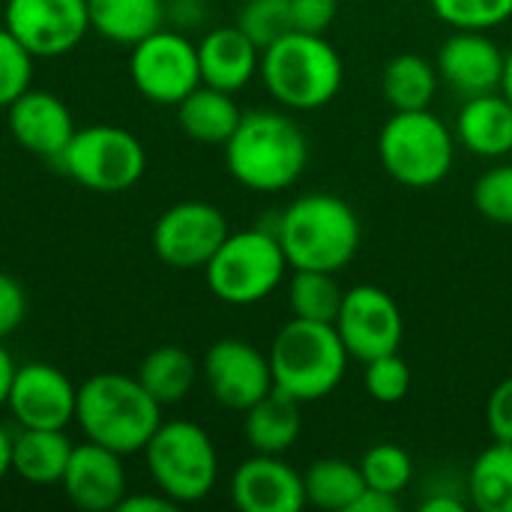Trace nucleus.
Segmentation results:
<instances>
[{
	"label": "nucleus",
	"instance_id": "nucleus-7",
	"mask_svg": "<svg viewBox=\"0 0 512 512\" xmlns=\"http://www.w3.org/2000/svg\"><path fill=\"white\" fill-rule=\"evenodd\" d=\"M291 270L273 228H246L228 234L207 261L204 276L213 297L228 306H255L267 300Z\"/></svg>",
	"mask_w": 512,
	"mask_h": 512
},
{
	"label": "nucleus",
	"instance_id": "nucleus-44",
	"mask_svg": "<svg viewBox=\"0 0 512 512\" xmlns=\"http://www.w3.org/2000/svg\"><path fill=\"white\" fill-rule=\"evenodd\" d=\"M12 375H15V363H12L9 351L0 345V408H6V396H9Z\"/></svg>",
	"mask_w": 512,
	"mask_h": 512
},
{
	"label": "nucleus",
	"instance_id": "nucleus-10",
	"mask_svg": "<svg viewBox=\"0 0 512 512\" xmlns=\"http://www.w3.org/2000/svg\"><path fill=\"white\" fill-rule=\"evenodd\" d=\"M129 78L144 99L156 105H177L201 84L198 45L174 27H159L132 45Z\"/></svg>",
	"mask_w": 512,
	"mask_h": 512
},
{
	"label": "nucleus",
	"instance_id": "nucleus-21",
	"mask_svg": "<svg viewBox=\"0 0 512 512\" xmlns=\"http://www.w3.org/2000/svg\"><path fill=\"white\" fill-rule=\"evenodd\" d=\"M453 132L456 141L480 159L507 156L512 153V102L501 90L462 99Z\"/></svg>",
	"mask_w": 512,
	"mask_h": 512
},
{
	"label": "nucleus",
	"instance_id": "nucleus-17",
	"mask_svg": "<svg viewBox=\"0 0 512 512\" xmlns=\"http://www.w3.org/2000/svg\"><path fill=\"white\" fill-rule=\"evenodd\" d=\"M123 456L102 444H78L72 447L69 465L63 471V492L72 507L81 512H111L129 495Z\"/></svg>",
	"mask_w": 512,
	"mask_h": 512
},
{
	"label": "nucleus",
	"instance_id": "nucleus-8",
	"mask_svg": "<svg viewBox=\"0 0 512 512\" xmlns=\"http://www.w3.org/2000/svg\"><path fill=\"white\" fill-rule=\"evenodd\" d=\"M144 459L156 492L168 495L177 507L204 501L219 477V456L210 435L189 420L159 423L144 447Z\"/></svg>",
	"mask_w": 512,
	"mask_h": 512
},
{
	"label": "nucleus",
	"instance_id": "nucleus-13",
	"mask_svg": "<svg viewBox=\"0 0 512 512\" xmlns=\"http://www.w3.org/2000/svg\"><path fill=\"white\" fill-rule=\"evenodd\" d=\"M3 27L33 57H60L90 30L87 0H6Z\"/></svg>",
	"mask_w": 512,
	"mask_h": 512
},
{
	"label": "nucleus",
	"instance_id": "nucleus-15",
	"mask_svg": "<svg viewBox=\"0 0 512 512\" xmlns=\"http://www.w3.org/2000/svg\"><path fill=\"white\" fill-rule=\"evenodd\" d=\"M78 387L51 363L15 366L6 408L21 429H66L75 420Z\"/></svg>",
	"mask_w": 512,
	"mask_h": 512
},
{
	"label": "nucleus",
	"instance_id": "nucleus-9",
	"mask_svg": "<svg viewBox=\"0 0 512 512\" xmlns=\"http://www.w3.org/2000/svg\"><path fill=\"white\" fill-rule=\"evenodd\" d=\"M60 171L93 192H126L147 168L144 144L120 126L96 123L75 129L57 159Z\"/></svg>",
	"mask_w": 512,
	"mask_h": 512
},
{
	"label": "nucleus",
	"instance_id": "nucleus-11",
	"mask_svg": "<svg viewBox=\"0 0 512 512\" xmlns=\"http://www.w3.org/2000/svg\"><path fill=\"white\" fill-rule=\"evenodd\" d=\"M342 345L360 363L381 354H393L405 336V318L390 291L378 285H354L345 291L339 315L333 321Z\"/></svg>",
	"mask_w": 512,
	"mask_h": 512
},
{
	"label": "nucleus",
	"instance_id": "nucleus-1",
	"mask_svg": "<svg viewBox=\"0 0 512 512\" xmlns=\"http://www.w3.org/2000/svg\"><path fill=\"white\" fill-rule=\"evenodd\" d=\"M225 165L249 192H285L309 165V141L288 114L249 111L225 141Z\"/></svg>",
	"mask_w": 512,
	"mask_h": 512
},
{
	"label": "nucleus",
	"instance_id": "nucleus-38",
	"mask_svg": "<svg viewBox=\"0 0 512 512\" xmlns=\"http://www.w3.org/2000/svg\"><path fill=\"white\" fill-rule=\"evenodd\" d=\"M486 426L495 441L512 444V375L504 378L486 402Z\"/></svg>",
	"mask_w": 512,
	"mask_h": 512
},
{
	"label": "nucleus",
	"instance_id": "nucleus-37",
	"mask_svg": "<svg viewBox=\"0 0 512 512\" xmlns=\"http://www.w3.org/2000/svg\"><path fill=\"white\" fill-rule=\"evenodd\" d=\"M288 18L294 30L303 33H324L339 12V0H285Z\"/></svg>",
	"mask_w": 512,
	"mask_h": 512
},
{
	"label": "nucleus",
	"instance_id": "nucleus-6",
	"mask_svg": "<svg viewBox=\"0 0 512 512\" xmlns=\"http://www.w3.org/2000/svg\"><path fill=\"white\" fill-rule=\"evenodd\" d=\"M456 144V132L432 108L393 111L378 132V159L393 183L432 189L450 177Z\"/></svg>",
	"mask_w": 512,
	"mask_h": 512
},
{
	"label": "nucleus",
	"instance_id": "nucleus-35",
	"mask_svg": "<svg viewBox=\"0 0 512 512\" xmlns=\"http://www.w3.org/2000/svg\"><path fill=\"white\" fill-rule=\"evenodd\" d=\"M474 207L495 225H512V162L492 165L477 177Z\"/></svg>",
	"mask_w": 512,
	"mask_h": 512
},
{
	"label": "nucleus",
	"instance_id": "nucleus-19",
	"mask_svg": "<svg viewBox=\"0 0 512 512\" xmlns=\"http://www.w3.org/2000/svg\"><path fill=\"white\" fill-rule=\"evenodd\" d=\"M6 126L12 138L33 156L57 162L75 135L72 114L66 102L45 90H24L6 108Z\"/></svg>",
	"mask_w": 512,
	"mask_h": 512
},
{
	"label": "nucleus",
	"instance_id": "nucleus-4",
	"mask_svg": "<svg viewBox=\"0 0 512 512\" xmlns=\"http://www.w3.org/2000/svg\"><path fill=\"white\" fill-rule=\"evenodd\" d=\"M267 93L288 111H318L345 84V63L324 33L288 30L261 51L258 69Z\"/></svg>",
	"mask_w": 512,
	"mask_h": 512
},
{
	"label": "nucleus",
	"instance_id": "nucleus-29",
	"mask_svg": "<svg viewBox=\"0 0 512 512\" xmlns=\"http://www.w3.org/2000/svg\"><path fill=\"white\" fill-rule=\"evenodd\" d=\"M303 486H306V504L318 510L348 512L360 498V492L366 489V480L360 465L330 456L309 465V471L303 474Z\"/></svg>",
	"mask_w": 512,
	"mask_h": 512
},
{
	"label": "nucleus",
	"instance_id": "nucleus-27",
	"mask_svg": "<svg viewBox=\"0 0 512 512\" xmlns=\"http://www.w3.org/2000/svg\"><path fill=\"white\" fill-rule=\"evenodd\" d=\"M135 378L159 405H177L195 387L198 363L192 360L189 351H183L177 345H162L141 360Z\"/></svg>",
	"mask_w": 512,
	"mask_h": 512
},
{
	"label": "nucleus",
	"instance_id": "nucleus-22",
	"mask_svg": "<svg viewBox=\"0 0 512 512\" xmlns=\"http://www.w3.org/2000/svg\"><path fill=\"white\" fill-rule=\"evenodd\" d=\"M243 414H246L243 435L255 453L282 456L297 444V438L303 432L300 402L276 387L264 399H258L252 408H246Z\"/></svg>",
	"mask_w": 512,
	"mask_h": 512
},
{
	"label": "nucleus",
	"instance_id": "nucleus-28",
	"mask_svg": "<svg viewBox=\"0 0 512 512\" xmlns=\"http://www.w3.org/2000/svg\"><path fill=\"white\" fill-rule=\"evenodd\" d=\"M468 501L480 512H512V444H489L468 471Z\"/></svg>",
	"mask_w": 512,
	"mask_h": 512
},
{
	"label": "nucleus",
	"instance_id": "nucleus-14",
	"mask_svg": "<svg viewBox=\"0 0 512 512\" xmlns=\"http://www.w3.org/2000/svg\"><path fill=\"white\" fill-rule=\"evenodd\" d=\"M201 372L210 396L228 411H246L273 390L270 357L246 339L213 342Z\"/></svg>",
	"mask_w": 512,
	"mask_h": 512
},
{
	"label": "nucleus",
	"instance_id": "nucleus-20",
	"mask_svg": "<svg viewBox=\"0 0 512 512\" xmlns=\"http://www.w3.org/2000/svg\"><path fill=\"white\" fill-rule=\"evenodd\" d=\"M201 84L237 93L261 69V48L237 27H213L198 42Z\"/></svg>",
	"mask_w": 512,
	"mask_h": 512
},
{
	"label": "nucleus",
	"instance_id": "nucleus-31",
	"mask_svg": "<svg viewBox=\"0 0 512 512\" xmlns=\"http://www.w3.org/2000/svg\"><path fill=\"white\" fill-rule=\"evenodd\" d=\"M357 465L363 471L366 486L381 489V492H390V495L405 492L411 486V480H414V459L408 456L405 447L390 444V441L369 447Z\"/></svg>",
	"mask_w": 512,
	"mask_h": 512
},
{
	"label": "nucleus",
	"instance_id": "nucleus-40",
	"mask_svg": "<svg viewBox=\"0 0 512 512\" xmlns=\"http://www.w3.org/2000/svg\"><path fill=\"white\" fill-rule=\"evenodd\" d=\"M207 18V3L204 0H168L165 3V21H171L174 30L186 33L201 27Z\"/></svg>",
	"mask_w": 512,
	"mask_h": 512
},
{
	"label": "nucleus",
	"instance_id": "nucleus-32",
	"mask_svg": "<svg viewBox=\"0 0 512 512\" xmlns=\"http://www.w3.org/2000/svg\"><path fill=\"white\" fill-rule=\"evenodd\" d=\"M432 12L453 30H495L512 18V0H429Z\"/></svg>",
	"mask_w": 512,
	"mask_h": 512
},
{
	"label": "nucleus",
	"instance_id": "nucleus-24",
	"mask_svg": "<svg viewBox=\"0 0 512 512\" xmlns=\"http://www.w3.org/2000/svg\"><path fill=\"white\" fill-rule=\"evenodd\" d=\"M72 456V441L63 429H21L12 435V474L33 486H54Z\"/></svg>",
	"mask_w": 512,
	"mask_h": 512
},
{
	"label": "nucleus",
	"instance_id": "nucleus-39",
	"mask_svg": "<svg viewBox=\"0 0 512 512\" xmlns=\"http://www.w3.org/2000/svg\"><path fill=\"white\" fill-rule=\"evenodd\" d=\"M24 315H27L24 288L12 276L0 273V339H6L9 333H15L21 327Z\"/></svg>",
	"mask_w": 512,
	"mask_h": 512
},
{
	"label": "nucleus",
	"instance_id": "nucleus-41",
	"mask_svg": "<svg viewBox=\"0 0 512 512\" xmlns=\"http://www.w3.org/2000/svg\"><path fill=\"white\" fill-rule=\"evenodd\" d=\"M399 510V495H390V492H381V489H372L366 486L360 492V498L354 501V507L348 512H396Z\"/></svg>",
	"mask_w": 512,
	"mask_h": 512
},
{
	"label": "nucleus",
	"instance_id": "nucleus-18",
	"mask_svg": "<svg viewBox=\"0 0 512 512\" xmlns=\"http://www.w3.org/2000/svg\"><path fill=\"white\" fill-rule=\"evenodd\" d=\"M231 501L243 512H300L306 507L303 474L282 456L255 453L231 477Z\"/></svg>",
	"mask_w": 512,
	"mask_h": 512
},
{
	"label": "nucleus",
	"instance_id": "nucleus-34",
	"mask_svg": "<svg viewBox=\"0 0 512 512\" xmlns=\"http://www.w3.org/2000/svg\"><path fill=\"white\" fill-rule=\"evenodd\" d=\"M237 27L264 51L276 39H282L291 27L285 0H246L237 12Z\"/></svg>",
	"mask_w": 512,
	"mask_h": 512
},
{
	"label": "nucleus",
	"instance_id": "nucleus-42",
	"mask_svg": "<svg viewBox=\"0 0 512 512\" xmlns=\"http://www.w3.org/2000/svg\"><path fill=\"white\" fill-rule=\"evenodd\" d=\"M177 504L168 495H126L117 512H174Z\"/></svg>",
	"mask_w": 512,
	"mask_h": 512
},
{
	"label": "nucleus",
	"instance_id": "nucleus-16",
	"mask_svg": "<svg viewBox=\"0 0 512 512\" xmlns=\"http://www.w3.org/2000/svg\"><path fill=\"white\" fill-rule=\"evenodd\" d=\"M504 60L507 54L495 39L486 36V30H456L441 42L435 69L453 93L468 99L501 90Z\"/></svg>",
	"mask_w": 512,
	"mask_h": 512
},
{
	"label": "nucleus",
	"instance_id": "nucleus-25",
	"mask_svg": "<svg viewBox=\"0 0 512 512\" xmlns=\"http://www.w3.org/2000/svg\"><path fill=\"white\" fill-rule=\"evenodd\" d=\"M90 27L117 45H135L165 24V0H87Z\"/></svg>",
	"mask_w": 512,
	"mask_h": 512
},
{
	"label": "nucleus",
	"instance_id": "nucleus-12",
	"mask_svg": "<svg viewBox=\"0 0 512 512\" xmlns=\"http://www.w3.org/2000/svg\"><path fill=\"white\" fill-rule=\"evenodd\" d=\"M228 234V219L219 207L207 201H180L156 219L153 252L168 267L195 270L207 267Z\"/></svg>",
	"mask_w": 512,
	"mask_h": 512
},
{
	"label": "nucleus",
	"instance_id": "nucleus-23",
	"mask_svg": "<svg viewBox=\"0 0 512 512\" xmlns=\"http://www.w3.org/2000/svg\"><path fill=\"white\" fill-rule=\"evenodd\" d=\"M243 111L234 102V93L198 84L186 99L177 102V123L180 129L201 144H222L234 135Z\"/></svg>",
	"mask_w": 512,
	"mask_h": 512
},
{
	"label": "nucleus",
	"instance_id": "nucleus-43",
	"mask_svg": "<svg viewBox=\"0 0 512 512\" xmlns=\"http://www.w3.org/2000/svg\"><path fill=\"white\" fill-rule=\"evenodd\" d=\"M423 512H462L465 510V498L453 495V492H435L429 495L423 504H420Z\"/></svg>",
	"mask_w": 512,
	"mask_h": 512
},
{
	"label": "nucleus",
	"instance_id": "nucleus-5",
	"mask_svg": "<svg viewBox=\"0 0 512 512\" xmlns=\"http://www.w3.org/2000/svg\"><path fill=\"white\" fill-rule=\"evenodd\" d=\"M273 387L300 405L327 399L345 378L348 348L333 324L291 318L270 345Z\"/></svg>",
	"mask_w": 512,
	"mask_h": 512
},
{
	"label": "nucleus",
	"instance_id": "nucleus-26",
	"mask_svg": "<svg viewBox=\"0 0 512 512\" xmlns=\"http://www.w3.org/2000/svg\"><path fill=\"white\" fill-rule=\"evenodd\" d=\"M441 75L432 60L423 54H399L381 72V93L393 111H420L429 108L438 96Z\"/></svg>",
	"mask_w": 512,
	"mask_h": 512
},
{
	"label": "nucleus",
	"instance_id": "nucleus-33",
	"mask_svg": "<svg viewBox=\"0 0 512 512\" xmlns=\"http://www.w3.org/2000/svg\"><path fill=\"white\" fill-rule=\"evenodd\" d=\"M363 384L366 393L381 402V405H399L408 393H411V366L399 357V351L393 354H381L369 363H363Z\"/></svg>",
	"mask_w": 512,
	"mask_h": 512
},
{
	"label": "nucleus",
	"instance_id": "nucleus-2",
	"mask_svg": "<svg viewBox=\"0 0 512 512\" xmlns=\"http://www.w3.org/2000/svg\"><path fill=\"white\" fill-rule=\"evenodd\" d=\"M273 234L279 237L291 270L339 273L354 261L363 228L345 198L309 192L279 213Z\"/></svg>",
	"mask_w": 512,
	"mask_h": 512
},
{
	"label": "nucleus",
	"instance_id": "nucleus-3",
	"mask_svg": "<svg viewBox=\"0 0 512 512\" xmlns=\"http://www.w3.org/2000/svg\"><path fill=\"white\" fill-rule=\"evenodd\" d=\"M75 423L84 438L120 456L144 453L162 423V405L141 387L138 378L99 372L78 387Z\"/></svg>",
	"mask_w": 512,
	"mask_h": 512
},
{
	"label": "nucleus",
	"instance_id": "nucleus-30",
	"mask_svg": "<svg viewBox=\"0 0 512 512\" xmlns=\"http://www.w3.org/2000/svg\"><path fill=\"white\" fill-rule=\"evenodd\" d=\"M345 291L336 282V273L324 270H294L288 279V306L294 318L333 324L339 315Z\"/></svg>",
	"mask_w": 512,
	"mask_h": 512
},
{
	"label": "nucleus",
	"instance_id": "nucleus-36",
	"mask_svg": "<svg viewBox=\"0 0 512 512\" xmlns=\"http://www.w3.org/2000/svg\"><path fill=\"white\" fill-rule=\"evenodd\" d=\"M33 78V54L0 27V108H9L24 90H30Z\"/></svg>",
	"mask_w": 512,
	"mask_h": 512
},
{
	"label": "nucleus",
	"instance_id": "nucleus-45",
	"mask_svg": "<svg viewBox=\"0 0 512 512\" xmlns=\"http://www.w3.org/2000/svg\"><path fill=\"white\" fill-rule=\"evenodd\" d=\"M9 471H12V435L6 432V426H0V483Z\"/></svg>",
	"mask_w": 512,
	"mask_h": 512
},
{
	"label": "nucleus",
	"instance_id": "nucleus-46",
	"mask_svg": "<svg viewBox=\"0 0 512 512\" xmlns=\"http://www.w3.org/2000/svg\"><path fill=\"white\" fill-rule=\"evenodd\" d=\"M501 93L512 102V51H507V60H504V78H501Z\"/></svg>",
	"mask_w": 512,
	"mask_h": 512
}]
</instances>
